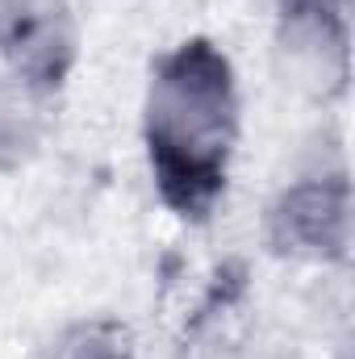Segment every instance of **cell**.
<instances>
[{
	"mask_svg": "<svg viewBox=\"0 0 355 359\" xmlns=\"http://www.w3.org/2000/svg\"><path fill=\"white\" fill-rule=\"evenodd\" d=\"M239 104L226 59L188 42L159 63L147 100V142L155 180L180 213L201 217L226 188V163L234 151Z\"/></svg>",
	"mask_w": 355,
	"mask_h": 359,
	"instance_id": "obj_1",
	"label": "cell"
},
{
	"mask_svg": "<svg viewBox=\"0 0 355 359\" xmlns=\"http://www.w3.org/2000/svg\"><path fill=\"white\" fill-rule=\"evenodd\" d=\"M4 55L34 84H59L72 59V34L59 0H13L4 8Z\"/></svg>",
	"mask_w": 355,
	"mask_h": 359,
	"instance_id": "obj_2",
	"label": "cell"
}]
</instances>
